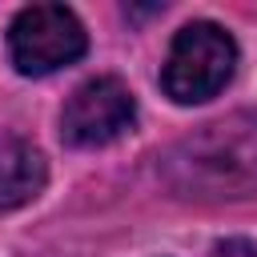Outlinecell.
<instances>
[{"label":"cell","instance_id":"cell-4","mask_svg":"<svg viewBox=\"0 0 257 257\" xmlns=\"http://www.w3.org/2000/svg\"><path fill=\"white\" fill-rule=\"evenodd\" d=\"M137 96L120 76H88L60 108V141L72 149H100L133 133Z\"/></svg>","mask_w":257,"mask_h":257},{"label":"cell","instance_id":"cell-2","mask_svg":"<svg viewBox=\"0 0 257 257\" xmlns=\"http://www.w3.org/2000/svg\"><path fill=\"white\" fill-rule=\"evenodd\" d=\"M233 72L237 40L213 20H193L169 44V56L161 64V88L173 104H205L233 80Z\"/></svg>","mask_w":257,"mask_h":257},{"label":"cell","instance_id":"cell-1","mask_svg":"<svg viewBox=\"0 0 257 257\" xmlns=\"http://www.w3.org/2000/svg\"><path fill=\"white\" fill-rule=\"evenodd\" d=\"M165 181L185 197L257 193V112H233L201 124L165 153Z\"/></svg>","mask_w":257,"mask_h":257},{"label":"cell","instance_id":"cell-5","mask_svg":"<svg viewBox=\"0 0 257 257\" xmlns=\"http://www.w3.org/2000/svg\"><path fill=\"white\" fill-rule=\"evenodd\" d=\"M48 185V161L44 153L24 137L0 141V213L32 205Z\"/></svg>","mask_w":257,"mask_h":257},{"label":"cell","instance_id":"cell-3","mask_svg":"<svg viewBox=\"0 0 257 257\" xmlns=\"http://www.w3.org/2000/svg\"><path fill=\"white\" fill-rule=\"evenodd\" d=\"M88 52L80 16L64 4H28L8 24V60L20 76H48Z\"/></svg>","mask_w":257,"mask_h":257}]
</instances>
